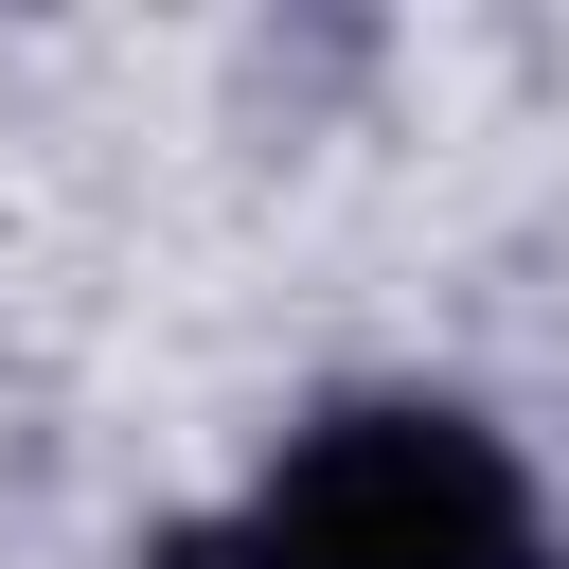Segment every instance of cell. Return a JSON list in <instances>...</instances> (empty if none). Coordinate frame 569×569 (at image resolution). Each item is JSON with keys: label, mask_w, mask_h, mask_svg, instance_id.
<instances>
[{"label": "cell", "mask_w": 569, "mask_h": 569, "mask_svg": "<svg viewBox=\"0 0 569 569\" xmlns=\"http://www.w3.org/2000/svg\"><path fill=\"white\" fill-rule=\"evenodd\" d=\"M178 569H533V480L462 409H338L249 480V516H196Z\"/></svg>", "instance_id": "1"}]
</instances>
